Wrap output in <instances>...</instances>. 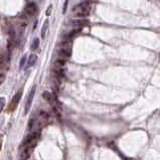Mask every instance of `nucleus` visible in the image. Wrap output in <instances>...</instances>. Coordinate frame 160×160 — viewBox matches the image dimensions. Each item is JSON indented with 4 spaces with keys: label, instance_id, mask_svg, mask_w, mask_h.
Wrapping results in <instances>:
<instances>
[{
    "label": "nucleus",
    "instance_id": "obj_16",
    "mask_svg": "<svg viewBox=\"0 0 160 160\" xmlns=\"http://www.w3.org/2000/svg\"><path fill=\"white\" fill-rule=\"evenodd\" d=\"M68 4H69V0H66L64 4V8H63V13L67 12V8H68Z\"/></svg>",
    "mask_w": 160,
    "mask_h": 160
},
{
    "label": "nucleus",
    "instance_id": "obj_3",
    "mask_svg": "<svg viewBox=\"0 0 160 160\" xmlns=\"http://www.w3.org/2000/svg\"><path fill=\"white\" fill-rule=\"evenodd\" d=\"M22 97V91H19L16 94L13 96L12 100H11L10 104L8 105V108H7V112H13L16 110L17 106H18L19 102H20V99Z\"/></svg>",
    "mask_w": 160,
    "mask_h": 160
},
{
    "label": "nucleus",
    "instance_id": "obj_14",
    "mask_svg": "<svg viewBox=\"0 0 160 160\" xmlns=\"http://www.w3.org/2000/svg\"><path fill=\"white\" fill-rule=\"evenodd\" d=\"M4 106H5V98H0V113L2 112Z\"/></svg>",
    "mask_w": 160,
    "mask_h": 160
},
{
    "label": "nucleus",
    "instance_id": "obj_12",
    "mask_svg": "<svg viewBox=\"0 0 160 160\" xmlns=\"http://www.w3.org/2000/svg\"><path fill=\"white\" fill-rule=\"evenodd\" d=\"M47 28H48V20L46 19V20L44 21V23H43L42 28H41V37H42V38H44V37H45V34H46Z\"/></svg>",
    "mask_w": 160,
    "mask_h": 160
},
{
    "label": "nucleus",
    "instance_id": "obj_5",
    "mask_svg": "<svg viewBox=\"0 0 160 160\" xmlns=\"http://www.w3.org/2000/svg\"><path fill=\"white\" fill-rule=\"evenodd\" d=\"M58 54L60 58H65V60H68L72 56V48L69 46H63L62 48H60L58 50Z\"/></svg>",
    "mask_w": 160,
    "mask_h": 160
},
{
    "label": "nucleus",
    "instance_id": "obj_7",
    "mask_svg": "<svg viewBox=\"0 0 160 160\" xmlns=\"http://www.w3.org/2000/svg\"><path fill=\"white\" fill-rule=\"evenodd\" d=\"M72 24L75 25V26H77L78 28H82V27H84L89 24V20L86 18H77L72 21Z\"/></svg>",
    "mask_w": 160,
    "mask_h": 160
},
{
    "label": "nucleus",
    "instance_id": "obj_10",
    "mask_svg": "<svg viewBox=\"0 0 160 160\" xmlns=\"http://www.w3.org/2000/svg\"><path fill=\"white\" fill-rule=\"evenodd\" d=\"M66 64H67V60L62 58H56V62H54V67H58V68H64Z\"/></svg>",
    "mask_w": 160,
    "mask_h": 160
},
{
    "label": "nucleus",
    "instance_id": "obj_8",
    "mask_svg": "<svg viewBox=\"0 0 160 160\" xmlns=\"http://www.w3.org/2000/svg\"><path fill=\"white\" fill-rule=\"evenodd\" d=\"M37 62V56L36 54H30L27 60V65H26V68H30V67L34 66L35 63Z\"/></svg>",
    "mask_w": 160,
    "mask_h": 160
},
{
    "label": "nucleus",
    "instance_id": "obj_4",
    "mask_svg": "<svg viewBox=\"0 0 160 160\" xmlns=\"http://www.w3.org/2000/svg\"><path fill=\"white\" fill-rule=\"evenodd\" d=\"M35 90H36V86H33L32 88H31L30 92H29V95H28V97H27L26 103H25L24 114L28 113V111H29V110H30V108H31V105H32V102H33V99H34Z\"/></svg>",
    "mask_w": 160,
    "mask_h": 160
},
{
    "label": "nucleus",
    "instance_id": "obj_15",
    "mask_svg": "<svg viewBox=\"0 0 160 160\" xmlns=\"http://www.w3.org/2000/svg\"><path fill=\"white\" fill-rule=\"evenodd\" d=\"M26 56H22V58H21V61H20V64H19V67H20V69H22L23 67H24V65H25V63H26Z\"/></svg>",
    "mask_w": 160,
    "mask_h": 160
},
{
    "label": "nucleus",
    "instance_id": "obj_18",
    "mask_svg": "<svg viewBox=\"0 0 160 160\" xmlns=\"http://www.w3.org/2000/svg\"><path fill=\"white\" fill-rule=\"evenodd\" d=\"M1 148H2V137L0 136V150H1Z\"/></svg>",
    "mask_w": 160,
    "mask_h": 160
},
{
    "label": "nucleus",
    "instance_id": "obj_6",
    "mask_svg": "<svg viewBox=\"0 0 160 160\" xmlns=\"http://www.w3.org/2000/svg\"><path fill=\"white\" fill-rule=\"evenodd\" d=\"M37 11V5L35 4L34 2H28L26 4V6H25V9H24V12L26 15H28V16H32V15H34L35 13H36Z\"/></svg>",
    "mask_w": 160,
    "mask_h": 160
},
{
    "label": "nucleus",
    "instance_id": "obj_17",
    "mask_svg": "<svg viewBox=\"0 0 160 160\" xmlns=\"http://www.w3.org/2000/svg\"><path fill=\"white\" fill-rule=\"evenodd\" d=\"M51 7H52V6L50 5V6H48V8H47V10H46V15H47V16H48V15L50 14V12H51Z\"/></svg>",
    "mask_w": 160,
    "mask_h": 160
},
{
    "label": "nucleus",
    "instance_id": "obj_11",
    "mask_svg": "<svg viewBox=\"0 0 160 160\" xmlns=\"http://www.w3.org/2000/svg\"><path fill=\"white\" fill-rule=\"evenodd\" d=\"M42 97H43V99H45V100H46L48 103H52V102H53V97H52V95H51L49 92H47V91H45V92L43 93V94H42Z\"/></svg>",
    "mask_w": 160,
    "mask_h": 160
},
{
    "label": "nucleus",
    "instance_id": "obj_2",
    "mask_svg": "<svg viewBox=\"0 0 160 160\" xmlns=\"http://www.w3.org/2000/svg\"><path fill=\"white\" fill-rule=\"evenodd\" d=\"M37 142H30V143H24L23 142L21 145V151H20V160H26L29 156L32 154L34 148L36 147Z\"/></svg>",
    "mask_w": 160,
    "mask_h": 160
},
{
    "label": "nucleus",
    "instance_id": "obj_9",
    "mask_svg": "<svg viewBox=\"0 0 160 160\" xmlns=\"http://www.w3.org/2000/svg\"><path fill=\"white\" fill-rule=\"evenodd\" d=\"M81 32V28H75L73 29V30H71L70 32L68 33V34L66 35V39H69V40H72L73 37L76 36L78 33Z\"/></svg>",
    "mask_w": 160,
    "mask_h": 160
},
{
    "label": "nucleus",
    "instance_id": "obj_1",
    "mask_svg": "<svg viewBox=\"0 0 160 160\" xmlns=\"http://www.w3.org/2000/svg\"><path fill=\"white\" fill-rule=\"evenodd\" d=\"M91 13V5L88 2H82L74 7V14L79 18H86Z\"/></svg>",
    "mask_w": 160,
    "mask_h": 160
},
{
    "label": "nucleus",
    "instance_id": "obj_19",
    "mask_svg": "<svg viewBox=\"0 0 160 160\" xmlns=\"http://www.w3.org/2000/svg\"><path fill=\"white\" fill-rule=\"evenodd\" d=\"M36 25H37V20L35 21V23H34V24H33V30H34V29L36 28Z\"/></svg>",
    "mask_w": 160,
    "mask_h": 160
},
{
    "label": "nucleus",
    "instance_id": "obj_13",
    "mask_svg": "<svg viewBox=\"0 0 160 160\" xmlns=\"http://www.w3.org/2000/svg\"><path fill=\"white\" fill-rule=\"evenodd\" d=\"M38 46H39V38H34L30 46L31 50H36V49L38 48Z\"/></svg>",
    "mask_w": 160,
    "mask_h": 160
}]
</instances>
